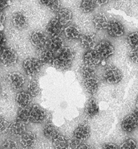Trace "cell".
Instances as JSON below:
<instances>
[{
	"mask_svg": "<svg viewBox=\"0 0 138 149\" xmlns=\"http://www.w3.org/2000/svg\"><path fill=\"white\" fill-rule=\"evenodd\" d=\"M49 39L47 35L40 30L33 31L29 35V40L38 52L48 48Z\"/></svg>",
	"mask_w": 138,
	"mask_h": 149,
	"instance_id": "6da1fadb",
	"label": "cell"
},
{
	"mask_svg": "<svg viewBox=\"0 0 138 149\" xmlns=\"http://www.w3.org/2000/svg\"><path fill=\"white\" fill-rule=\"evenodd\" d=\"M43 64L39 59L34 57H29L23 62V68L25 73L29 77H33L38 74Z\"/></svg>",
	"mask_w": 138,
	"mask_h": 149,
	"instance_id": "7a4b0ae2",
	"label": "cell"
},
{
	"mask_svg": "<svg viewBox=\"0 0 138 149\" xmlns=\"http://www.w3.org/2000/svg\"><path fill=\"white\" fill-rule=\"evenodd\" d=\"M123 75L119 68L115 66L110 65L104 70L103 78L104 81L109 84H117L123 79Z\"/></svg>",
	"mask_w": 138,
	"mask_h": 149,
	"instance_id": "3957f363",
	"label": "cell"
},
{
	"mask_svg": "<svg viewBox=\"0 0 138 149\" xmlns=\"http://www.w3.org/2000/svg\"><path fill=\"white\" fill-rule=\"evenodd\" d=\"M95 50L102 60H107L112 58L115 53L114 45L109 40H102L96 44Z\"/></svg>",
	"mask_w": 138,
	"mask_h": 149,
	"instance_id": "277c9868",
	"label": "cell"
},
{
	"mask_svg": "<svg viewBox=\"0 0 138 149\" xmlns=\"http://www.w3.org/2000/svg\"><path fill=\"white\" fill-rule=\"evenodd\" d=\"M1 62L6 66H12L18 62L19 57L13 49L5 47L1 49Z\"/></svg>",
	"mask_w": 138,
	"mask_h": 149,
	"instance_id": "5b68a950",
	"label": "cell"
},
{
	"mask_svg": "<svg viewBox=\"0 0 138 149\" xmlns=\"http://www.w3.org/2000/svg\"><path fill=\"white\" fill-rule=\"evenodd\" d=\"M107 34L112 38H120L125 34V27L121 21L117 19L109 21L107 29Z\"/></svg>",
	"mask_w": 138,
	"mask_h": 149,
	"instance_id": "8992f818",
	"label": "cell"
},
{
	"mask_svg": "<svg viewBox=\"0 0 138 149\" xmlns=\"http://www.w3.org/2000/svg\"><path fill=\"white\" fill-rule=\"evenodd\" d=\"M7 81L10 87L15 91H20L25 84L24 74L20 72H11L7 75Z\"/></svg>",
	"mask_w": 138,
	"mask_h": 149,
	"instance_id": "52a82bcc",
	"label": "cell"
},
{
	"mask_svg": "<svg viewBox=\"0 0 138 149\" xmlns=\"http://www.w3.org/2000/svg\"><path fill=\"white\" fill-rule=\"evenodd\" d=\"M65 25L56 17H54L49 21L46 27V32L50 37L61 36L64 34Z\"/></svg>",
	"mask_w": 138,
	"mask_h": 149,
	"instance_id": "ba28073f",
	"label": "cell"
},
{
	"mask_svg": "<svg viewBox=\"0 0 138 149\" xmlns=\"http://www.w3.org/2000/svg\"><path fill=\"white\" fill-rule=\"evenodd\" d=\"M138 127V118L131 112L126 116L121 122V128L124 132L131 133Z\"/></svg>",
	"mask_w": 138,
	"mask_h": 149,
	"instance_id": "9c48e42d",
	"label": "cell"
},
{
	"mask_svg": "<svg viewBox=\"0 0 138 149\" xmlns=\"http://www.w3.org/2000/svg\"><path fill=\"white\" fill-rule=\"evenodd\" d=\"M102 59L96 51L94 49L86 50L83 56V61L85 64L90 65L94 67L98 66L101 62Z\"/></svg>",
	"mask_w": 138,
	"mask_h": 149,
	"instance_id": "30bf717a",
	"label": "cell"
},
{
	"mask_svg": "<svg viewBox=\"0 0 138 149\" xmlns=\"http://www.w3.org/2000/svg\"><path fill=\"white\" fill-rule=\"evenodd\" d=\"M47 113L44 109L38 104L31 106V123L39 124L45 120Z\"/></svg>",
	"mask_w": 138,
	"mask_h": 149,
	"instance_id": "8fae6325",
	"label": "cell"
},
{
	"mask_svg": "<svg viewBox=\"0 0 138 149\" xmlns=\"http://www.w3.org/2000/svg\"><path fill=\"white\" fill-rule=\"evenodd\" d=\"M91 134L89 125L86 123H82L76 127L73 131V138L82 142L88 140Z\"/></svg>",
	"mask_w": 138,
	"mask_h": 149,
	"instance_id": "7c38bea8",
	"label": "cell"
},
{
	"mask_svg": "<svg viewBox=\"0 0 138 149\" xmlns=\"http://www.w3.org/2000/svg\"><path fill=\"white\" fill-rule=\"evenodd\" d=\"M11 22L15 28L20 30L26 28L28 25V20L27 17L22 12H16L14 13L12 16Z\"/></svg>",
	"mask_w": 138,
	"mask_h": 149,
	"instance_id": "4fadbf2b",
	"label": "cell"
},
{
	"mask_svg": "<svg viewBox=\"0 0 138 149\" xmlns=\"http://www.w3.org/2000/svg\"><path fill=\"white\" fill-rule=\"evenodd\" d=\"M79 40L81 45L86 50L94 49L97 44L96 36L93 34H82Z\"/></svg>",
	"mask_w": 138,
	"mask_h": 149,
	"instance_id": "5bb4252c",
	"label": "cell"
},
{
	"mask_svg": "<svg viewBox=\"0 0 138 149\" xmlns=\"http://www.w3.org/2000/svg\"><path fill=\"white\" fill-rule=\"evenodd\" d=\"M92 24L96 30L102 31L106 30L107 28L109 21L105 15L102 13H98L94 15L92 18Z\"/></svg>",
	"mask_w": 138,
	"mask_h": 149,
	"instance_id": "9a60e30c",
	"label": "cell"
},
{
	"mask_svg": "<svg viewBox=\"0 0 138 149\" xmlns=\"http://www.w3.org/2000/svg\"><path fill=\"white\" fill-rule=\"evenodd\" d=\"M37 141V136L32 131L25 132L19 139L20 144L23 148H33Z\"/></svg>",
	"mask_w": 138,
	"mask_h": 149,
	"instance_id": "2e32d148",
	"label": "cell"
},
{
	"mask_svg": "<svg viewBox=\"0 0 138 149\" xmlns=\"http://www.w3.org/2000/svg\"><path fill=\"white\" fill-rule=\"evenodd\" d=\"M56 18L63 23L65 26L70 25L73 19V13L70 9L62 8L58 13H56Z\"/></svg>",
	"mask_w": 138,
	"mask_h": 149,
	"instance_id": "e0dca14e",
	"label": "cell"
},
{
	"mask_svg": "<svg viewBox=\"0 0 138 149\" xmlns=\"http://www.w3.org/2000/svg\"><path fill=\"white\" fill-rule=\"evenodd\" d=\"M65 38L68 40H79L80 38L82 33L79 28L76 25L70 24L66 25L64 28V34Z\"/></svg>",
	"mask_w": 138,
	"mask_h": 149,
	"instance_id": "ac0fdd59",
	"label": "cell"
},
{
	"mask_svg": "<svg viewBox=\"0 0 138 149\" xmlns=\"http://www.w3.org/2000/svg\"><path fill=\"white\" fill-rule=\"evenodd\" d=\"M38 53V59L43 65L45 64H52L53 62L56 58V53L49 49V48L39 52Z\"/></svg>",
	"mask_w": 138,
	"mask_h": 149,
	"instance_id": "d6986e66",
	"label": "cell"
},
{
	"mask_svg": "<svg viewBox=\"0 0 138 149\" xmlns=\"http://www.w3.org/2000/svg\"><path fill=\"white\" fill-rule=\"evenodd\" d=\"M83 84H84L85 89L90 95H93L97 93L98 88H99V81L96 77L84 79Z\"/></svg>",
	"mask_w": 138,
	"mask_h": 149,
	"instance_id": "ffe728a7",
	"label": "cell"
},
{
	"mask_svg": "<svg viewBox=\"0 0 138 149\" xmlns=\"http://www.w3.org/2000/svg\"><path fill=\"white\" fill-rule=\"evenodd\" d=\"M51 142L54 149H70V140L61 133Z\"/></svg>",
	"mask_w": 138,
	"mask_h": 149,
	"instance_id": "44dd1931",
	"label": "cell"
},
{
	"mask_svg": "<svg viewBox=\"0 0 138 149\" xmlns=\"http://www.w3.org/2000/svg\"><path fill=\"white\" fill-rule=\"evenodd\" d=\"M98 111H99V107L97 102L94 98L90 99L85 107L84 112L86 115L89 118H93L98 114Z\"/></svg>",
	"mask_w": 138,
	"mask_h": 149,
	"instance_id": "7402d4cb",
	"label": "cell"
},
{
	"mask_svg": "<svg viewBox=\"0 0 138 149\" xmlns=\"http://www.w3.org/2000/svg\"><path fill=\"white\" fill-rule=\"evenodd\" d=\"M26 124L16 119V120L12 123L10 133L15 137L21 138L25 132H27Z\"/></svg>",
	"mask_w": 138,
	"mask_h": 149,
	"instance_id": "603a6c76",
	"label": "cell"
},
{
	"mask_svg": "<svg viewBox=\"0 0 138 149\" xmlns=\"http://www.w3.org/2000/svg\"><path fill=\"white\" fill-rule=\"evenodd\" d=\"M17 120L26 125L31 123V107H19L17 113Z\"/></svg>",
	"mask_w": 138,
	"mask_h": 149,
	"instance_id": "cb8c5ba5",
	"label": "cell"
},
{
	"mask_svg": "<svg viewBox=\"0 0 138 149\" xmlns=\"http://www.w3.org/2000/svg\"><path fill=\"white\" fill-rule=\"evenodd\" d=\"M64 47L62 36L50 37L48 42V48L55 53H58Z\"/></svg>",
	"mask_w": 138,
	"mask_h": 149,
	"instance_id": "d4e9b609",
	"label": "cell"
},
{
	"mask_svg": "<svg viewBox=\"0 0 138 149\" xmlns=\"http://www.w3.org/2000/svg\"><path fill=\"white\" fill-rule=\"evenodd\" d=\"M31 97L26 91H19L16 95V103L19 107H29L31 101Z\"/></svg>",
	"mask_w": 138,
	"mask_h": 149,
	"instance_id": "484cf974",
	"label": "cell"
},
{
	"mask_svg": "<svg viewBox=\"0 0 138 149\" xmlns=\"http://www.w3.org/2000/svg\"><path fill=\"white\" fill-rule=\"evenodd\" d=\"M43 136L45 138L52 141L54 138H56L58 135L60 134L59 131L56 129V127L51 123H47L43 127Z\"/></svg>",
	"mask_w": 138,
	"mask_h": 149,
	"instance_id": "4316f807",
	"label": "cell"
},
{
	"mask_svg": "<svg viewBox=\"0 0 138 149\" xmlns=\"http://www.w3.org/2000/svg\"><path fill=\"white\" fill-rule=\"evenodd\" d=\"M72 61H70V60H66V59L63 58L62 57L56 55V58H55L51 65L57 69L64 70L70 68V66L72 65Z\"/></svg>",
	"mask_w": 138,
	"mask_h": 149,
	"instance_id": "83f0119b",
	"label": "cell"
},
{
	"mask_svg": "<svg viewBox=\"0 0 138 149\" xmlns=\"http://www.w3.org/2000/svg\"><path fill=\"white\" fill-rule=\"evenodd\" d=\"M97 7L95 1L92 0H83L79 3V8L85 14L91 13Z\"/></svg>",
	"mask_w": 138,
	"mask_h": 149,
	"instance_id": "f1b7e54d",
	"label": "cell"
},
{
	"mask_svg": "<svg viewBox=\"0 0 138 149\" xmlns=\"http://www.w3.org/2000/svg\"><path fill=\"white\" fill-rule=\"evenodd\" d=\"M39 2L46 7L47 8H48L49 10L54 13H58L62 8L61 3L59 1H56V0H41Z\"/></svg>",
	"mask_w": 138,
	"mask_h": 149,
	"instance_id": "f546056e",
	"label": "cell"
},
{
	"mask_svg": "<svg viewBox=\"0 0 138 149\" xmlns=\"http://www.w3.org/2000/svg\"><path fill=\"white\" fill-rule=\"evenodd\" d=\"M27 92L32 98L36 97L40 93V85L36 80H31L27 84Z\"/></svg>",
	"mask_w": 138,
	"mask_h": 149,
	"instance_id": "4dcf8cb0",
	"label": "cell"
},
{
	"mask_svg": "<svg viewBox=\"0 0 138 149\" xmlns=\"http://www.w3.org/2000/svg\"><path fill=\"white\" fill-rule=\"evenodd\" d=\"M58 56L72 62L75 58L76 54L73 49L70 47L64 46V47L58 53Z\"/></svg>",
	"mask_w": 138,
	"mask_h": 149,
	"instance_id": "1f68e13d",
	"label": "cell"
},
{
	"mask_svg": "<svg viewBox=\"0 0 138 149\" xmlns=\"http://www.w3.org/2000/svg\"><path fill=\"white\" fill-rule=\"evenodd\" d=\"M80 72L84 79H88V78L90 77H95L96 68L94 66L84 64L81 66Z\"/></svg>",
	"mask_w": 138,
	"mask_h": 149,
	"instance_id": "d6a6232c",
	"label": "cell"
},
{
	"mask_svg": "<svg viewBox=\"0 0 138 149\" xmlns=\"http://www.w3.org/2000/svg\"><path fill=\"white\" fill-rule=\"evenodd\" d=\"M127 42L131 49H138V32H132L127 36Z\"/></svg>",
	"mask_w": 138,
	"mask_h": 149,
	"instance_id": "836d02e7",
	"label": "cell"
},
{
	"mask_svg": "<svg viewBox=\"0 0 138 149\" xmlns=\"http://www.w3.org/2000/svg\"><path fill=\"white\" fill-rule=\"evenodd\" d=\"M12 123L9 121L7 118L3 116H1L0 118V130H1V134H7L10 133Z\"/></svg>",
	"mask_w": 138,
	"mask_h": 149,
	"instance_id": "e575fe53",
	"label": "cell"
},
{
	"mask_svg": "<svg viewBox=\"0 0 138 149\" xmlns=\"http://www.w3.org/2000/svg\"><path fill=\"white\" fill-rule=\"evenodd\" d=\"M119 149H137V144L135 140L129 138L122 143Z\"/></svg>",
	"mask_w": 138,
	"mask_h": 149,
	"instance_id": "d590c367",
	"label": "cell"
},
{
	"mask_svg": "<svg viewBox=\"0 0 138 149\" xmlns=\"http://www.w3.org/2000/svg\"><path fill=\"white\" fill-rule=\"evenodd\" d=\"M1 149H19V144L13 140H6L3 142Z\"/></svg>",
	"mask_w": 138,
	"mask_h": 149,
	"instance_id": "8d00e7d4",
	"label": "cell"
},
{
	"mask_svg": "<svg viewBox=\"0 0 138 149\" xmlns=\"http://www.w3.org/2000/svg\"><path fill=\"white\" fill-rule=\"evenodd\" d=\"M129 59L131 62L138 64V49H131L129 52Z\"/></svg>",
	"mask_w": 138,
	"mask_h": 149,
	"instance_id": "74e56055",
	"label": "cell"
},
{
	"mask_svg": "<svg viewBox=\"0 0 138 149\" xmlns=\"http://www.w3.org/2000/svg\"><path fill=\"white\" fill-rule=\"evenodd\" d=\"M82 142H84L73 138L70 140V149H78L80 145L82 144Z\"/></svg>",
	"mask_w": 138,
	"mask_h": 149,
	"instance_id": "f35d334b",
	"label": "cell"
},
{
	"mask_svg": "<svg viewBox=\"0 0 138 149\" xmlns=\"http://www.w3.org/2000/svg\"><path fill=\"white\" fill-rule=\"evenodd\" d=\"M101 149H119V146L114 143H106L102 145Z\"/></svg>",
	"mask_w": 138,
	"mask_h": 149,
	"instance_id": "ab89813d",
	"label": "cell"
},
{
	"mask_svg": "<svg viewBox=\"0 0 138 149\" xmlns=\"http://www.w3.org/2000/svg\"><path fill=\"white\" fill-rule=\"evenodd\" d=\"M10 6L8 1L6 0H1L0 1V12H3L6 9L8 8Z\"/></svg>",
	"mask_w": 138,
	"mask_h": 149,
	"instance_id": "60d3db41",
	"label": "cell"
},
{
	"mask_svg": "<svg viewBox=\"0 0 138 149\" xmlns=\"http://www.w3.org/2000/svg\"><path fill=\"white\" fill-rule=\"evenodd\" d=\"M0 35H1V49H2L6 47L7 38L3 32H1Z\"/></svg>",
	"mask_w": 138,
	"mask_h": 149,
	"instance_id": "b9f144b4",
	"label": "cell"
},
{
	"mask_svg": "<svg viewBox=\"0 0 138 149\" xmlns=\"http://www.w3.org/2000/svg\"><path fill=\"white\" fill-rule=\"evenodd\" d=\"M6 21V15L4 12H0V22L1 25H3Z\"/></svg>",
	"mask_w": 138,
	"mask_h": 149,
	"instance_id": "7bdbcfd3",
	"label": "cell"
},
{
	"mask_svg": "<svg viewBox=\"0 0 138 149\" xmlns=\"http://www.w3.org/2000/svg\"><path fill=\"white\" fill-rule=\"evenodd\" d=\"M95 1L97 6H103L109 3V1H107V0H97V1Z\"/></svg>",
	"mask_w": 138,
	"mask_h": 149,
	"instance_id": "ee69618b",
	"label": "cell"
},
{
	"mask_svg": "<svg viewBox=\"0 0 138 149\" xmlns=\"http://www.w3.org/2000/svg\"><path fill=\"white\" fill-rule=\"evenodd\" d=\"M78 149H93L90 145L86 144L85 142H82V144L80 145Z\"/></svg>",
	"mask_w": 138,
	"mask_h": 149,
	"instance_id": "f6af8a7d",
	"label": "cell"
},
{
	"mask_svg": "<svg viewBox=\"0 0 138 149\" xmlns=\"http://www.w3.org/2000/svg\"><path fill=\"white\" fill-rule=\"evenodd\" d=\"M136 105H137L138 106V95L137 97V99H136Z\"/></svg>",
	"mask_w": 138,
	"mask_h": 149,
	"instance_id": "bcb514c9",
	"label": "cell"
},
{
	"mask_svg": "<svg viewBox=\"0 0 138 149\" xmlns=\"http://www.w3.org/2000/svg\"><path fill=\"white\" fill-rule=\"evenodd\" d=\"M23 149H33V148H23Z\"/></svg>",
	"mask_w": 138,
	"mask_h": 149,
	"instance_id": "7dc6e473",
	"label": "cell"
}]
</instances>
